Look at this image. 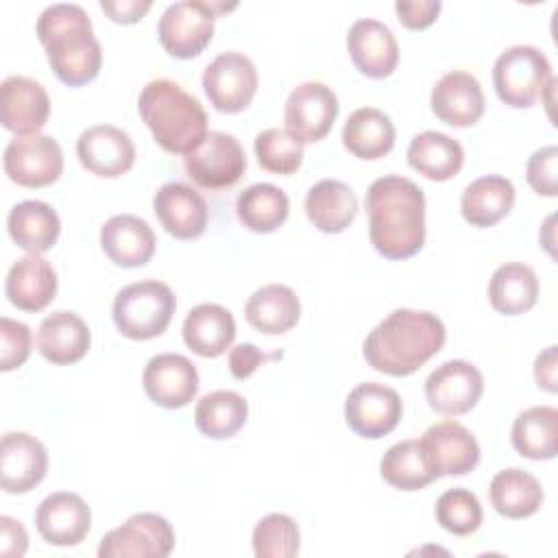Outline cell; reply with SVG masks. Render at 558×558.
Returning a JSON list of instances; mask_svg holds the SVG:
<instances>
[{
  "label": "cell",
  "mask_w": 558,
  "mask_h": 558,
  "mask_svg": "<svg viewBox=\"0 0 558 558\" xmlns=\"http://www.w3.org/2000/svg\"><path fill=\"white\" fill-rule=\"evenodd\" d=\"M183 342L201 357L222 355L235 340L233 314L218 303L192 307L183 320Z\"/></svg>",
  "instance_id": "obj_27"
},
{
  "label": "cell",
  "mask_w": 558,
  "mask_h": 558,
  "mask_svg": "<svg viewBox=\"0 0 558 558\" xmlns=\"http://www.w3.org/2000/svg\"><path fill=\"white\" fill-rule=\"evenodd\" d=\"M187 177L209 190L235 185L246 170V155L231 133L209 131L207 137L183 157Z\"/></svg>",
  "instance_id": "obj_10"
},
{
  "label": "cell",
  "mask_w": 558,
  "mask_h": 558,
  "mask_svg": "<svg viewBox=\"0 0 558 558\" xmlns=\"http://www.w3.org/2000/svg\"><path fill=\"white\" fill-rule=\"evenodd\" d=\"M92 342L87 323L68 310L48 314L37 329V351L57 366L74 364L85 357Z\"/></svg>",
  "instance_id": "obj_26"
},
{
  "label": "cell",
  "mask_w": 558,
  "mask_h": 558,
  "mask_svg": "<svg viewBox=\"0 0 558 558\" xmlns=\"http://www.w3.org/2000/svg\"><path fill=\"white\" fill-rule=\"evenodd\" d=\"M76 155L85 170L102 179H116L135 163V146L126 131L111 124H94L76 140Z\"/></svg>",
  "instance_id": "obj_16"
},
{
  "label": "cell",
  "mask_w": 558,
  "mask_h": 558,
  "mask_svg": "<svg viewBox=\"0 0 558 558\" xmlns=\"http://www.w3.org/2000/svg\"><path fill=\"white\" fill-rule=\"evenodd\" d=\"M155 233L150 225L133 214L111 216L100 229L105 255L122 268H140L155 255Z\"/></svg>",
  "instance_id": "obj_24"
},
{
  "label": "cell",
  "mask_w": 558,
  "mask_h": 558,
  "mask_svg": "<svg viewBox=\"0 0 558 558\" xmlns=\"http://www.w3.org/2000/svg\"><path fill=\"white\" fill-rule=\"evenodd\" d=\"M35 525L46 543L72 547L87 536L92 527V512L81 495L59 490L37 506Z\"/></svg>",
  "instance_id": "obj_22"
},
{
  "label": "cell",
  "mask_w": 558,
  "mask_h": 558,
  "mask_svg": "<svg viewBox=\"0 0 558 558\" xmlns=\"http://www.w3.org/2000/svg\"><path fill=\"white\" fill-rule=\"evenodd\" d=\"M445 338L447 329L436 314L399 307L366 336L364 360L384 375L405 377L434 357Z\"/></svg>",
  "instance_id": "obj_2"
},
{
  "label": "cell",
  "mask_w": 558,
  "mask_h": 558,
  "mask_svg": "<svg viewBox=\"0 0 558 558\" xmlns=\"http://www.w3.org/2000/svg\"><path fill=\"white\" fill-rule=\"evenodd\" d=\"M418 447L434 477L464 475L480 462V445L475 436L458 421H440L427 427Z\"/></svg>",
  "instance_id": "obj_14"
},
{
  "label": "cell",
  "mask_w": 558,
  "mask_h": 558,
  "mask_svg": "<svg viewBox=\"0 0 558 558\" xmlns=\"http://www.w3.org/2000/svg\"><path fill=\"white\" fill-rule=\"evenodd\" d=\"M290 211L288 194L272 183H253L235 201L238 220L253 233H272Z\"/></svg>",
  "instance_id": "obj_37"
},
{
  "label": "cell",
  "mask_w": 558,
  "mask_h": 558,
  "mask_svg": "<svg viewBox=\"0 0 558 558\" xmlns=\"http://www.w3.org/2000/svg\"><path fill=\"white\" fill-rule=\"evenodd\" d=\"M248 416L246 399L235 390H214L201 397L194 410V423L201 434L225 440L235 436Z\"/></svg>",
  "instance_id": "obj_38"
},
{
  "label": "cell",
  "mask_w": 558,
  "mask_h": 558,
  "mask_svg": "<svg viewBox=\"0 0 558 558\" xmlns=\"http://www.w3.org/2000/svg\"><path fill=\"white\" fill-rule=\"evenodd\" d=\"M142 384L148 399L166 410L187 405L198 392L196 366L179 353H157L148 360Z\"/></svg>",
  "instance_id": "obj_17"
},
{
  "label": "cell",
  "mask_w": 558,
  "mask_h": 558,
  "mask_svg": "<svg viewBox=\"0 0 558 558\" xmlns=\"http://www.w3.org/2000/svg\"><path fill=\"white\" fill-rule=\"evenodd\" d=\"M37 37L57 78L68 87L94 81L102 65V48L94 37L92 20L81 4L57 2L37 17Z\"/></svg>",
  "instance_id": "obj_3"
},
{
  "label": "cell",
  "mask_w": 558,
  "mask_h": 558,
  "mask_svg": "<svg viewBox=\"0 0 558 558\" xmlns=\"http://www.w3.org/2000/svg\"><path fill=\"white\" fill-rule=\"evenodd\" d=\"M28 534L24 525L11 517H0V554L9 558H20L26 554Z\"/></svg>",
  "instance_id": "obj_47"
},
{
  "label": "cell",
  "mask_w": 558,
  "mask_h": 558,
  "mask_svg": "<svg viewBox=\"0 0 558 558\" xmlns=\"http://www.w3.org/2000/svg\"><path fill=\"white\" fill-rule=\"evenodd\" d=\"M408 163L429 181H449L464 163V148L445 133L423 131L410 140Z\"/></svg>",
  "instance_id": "obj_32"
},
{
  "label": "cell",
  "mask_w": 558,
  "mask_h": 558,
  "mask_svg": "<svg viewBox=\"0 0 558 558\" xmlns=\"http://www.w3.org/2000/svg\"><path fill=\"white\" fill-rule=\"evenodd\" d=\"M342 144L357 159H379L395 146V124L384 111L360 107L342 126Z\"/></svg>",
  "instance_id": "obj_33"
},
{
  "label": "cell",
  "mask_w": 558,
  "mask_h": 558,
  "mask_svg": "<svg viewBox=\"0 0 558 558\" xmlns=\"http://www.w3.org/2000/svg\"><path fill=\"white\" fill-rule=\"evenodd\" d=\"M244 316L257 331L279 336L299 323L301 303L292 288L283 283H268L248 296Z\"/></svg>",
  "instance_id": "obj_31"
},
{
  "label": "cell",
  "mask_w": 558,
  "mask_h": 558,
  "mask_svg": "<svg viewBox=\"0 0 558 558\" xmlns=\"http://www.w3.org/2000/svg\"><path fill=\"white\" fill-rule=\"evenodd\" d=\"M301 534L292 517L270 512L253 530V551L257 558H292L299 554Z\"/></svg>",
  "instance_id": "obj_41"
},
{
  "label": "cell",
  "mask_w": 558,
  "mask_h": 558,
  "mask_svg": "<svg viewBox=\"0 0 558 558\" xmlns=\"http://www.w3.org/2000/svg\"><path fill=\"white\" fill-rule=\"evenodd\" d=\"M11 240L26 253L41 255L50 251L61 233L57 211L44 201H22L11 207L7 216Z\"/></svg>",
  "instance_id": "obj_29"
},
{
  "label": "cell",
  "mask_w": 558,
  "mask_h": 558,
  "mask_svg": "<svg viewBox=\"0 0 558 558\" xmlns=\"http://www.w3.org/2000/svg\"><path fill=\"white\" fill-rule=\"evenodd\" d=\"M279 355L281 353H264L253 342H242L229 351V371L235 379H248L264 362Z\"/></svg>",
  "instance_id": "obj_46"
},
{
  "label": "cell",
  "mask_w": 558,
  "mask_h": 558,
  "mask_svg": "<svg viewBox=\"0 0 558 558\" xmlns=\"http://www.w3.org/2000/svg\"><path fill=\"white\" fill-rule=\"evenodd\" d=\"M4 294L17 310H44L57 294V272L52 264L35 253L20 257L7 272Z\"/></svg>",
  "instance_id": "obj_25"
},
{
  "label": "cell",
  "mask_w": 558,
  "mask_h": 558,
  "mask_svg": "<svg viewBox=\"0 0 558 558\" xmlns=\"http://www.w3.org/2000/svg\"><path fill=\"white\" fill-rule=\"evenodd\" d=\"M137 111L155 142L172 155L192 153L209 133L198 98L170 78L148 81L137 96Z\"/></svg>",
  "instance_id": "obj_4"
},
{
  "label": "cell",
  "mask_w": 558,
  "mask_h": 558,
  "mask_svg": "<svg viewBox=\"0 0 558 558\" xmlns=\"http://www.w3.org/2000/svg\"><path fill=\"white\" fill-rule=\"evenodd\" d=\"M214 2L181 0L166 7L157 24L161 48L177 59L198 57L214 37Z\"/></svg>",
  "instance_id": "obj_7"
},
{
  "label": "cell",
  "mask_w": 558,
  "mask_h": 558,
  "mask_svg": "<svg viewBox=\"0 0 558 558\" xmlns=\"http://www.w3.org/2000/svg\"><path fill=\"white\" fill-rule=\"evenodd\" d=\"M257 163L272 174H292L303 163V144L286 129H264L255 135Z\"/></svg>",
  "instance_id": "obj_40"
},
{
  "label": "cell",
  "mask_w": 558,
  "mask_h": 558,
  "mask_svg": "<svg viewBox=\"0 0 558 558\" xmlns=\"http://www.w3.org/2000/svg\"><path fill=\"white\" fill-rule=\"evenodd\" d=\"M368 238L386 259L414 257L425 244V194L399 174H386L366 192Z\"/></svg>",
  "instance_id": "obj_1"
},
{
  "label": "cell",
  "mask_w": 558,
  "mask_h": 558,
  "mask_svg": "<svg viewBox=\"0 0 558 558\" xmlns=\"http://www.w3.org/2000/svg\"><path fill=\"white\" fill-rule=\"evenodd\" d=\"M305 214L318 231L340 233L357 216V196L344 181L323 179L307 190Z\"/></svg>",
  "instance_id": "obj_28"
},
{
  "label": "cell",
  "mask_w": 558,
  "mask_h": 558,
  "mask_svg": "<svg viewBox=\"0 0 558 558\" xmlns=\"http://www.w3.org/2000/svg\"><path fill=\"white\" fill-rule=\"evenodd\" d=\"M33 336L28 325L7 318H0V371L9 373L20 368L31 355Z\"/></svg>",
  "instance_id": "obj_43"
},
{
  "label": "cell",
  "mask_w": 558,
  "mask_h": 558,
  "mask_svg": "<svg viewBox=\"0 0 558 558\" xmlns=\"http://www.w3.org/2000/svg\"><path fill=\"white\" fill-rule=\"evenodd\" d=\"M177 310L174 292L168 283L144 279L124 286L113 299V323L131 340L161 336Z\"/></svg>",
  "instance_id": "obj_5"
},
{
  "label": "cell",
  "mask_w": 558,
  "mask_h": 558,
  "mask_svg": "<svg viewBox=\"0 0 558 558\" xmlns=\"http://www.w3.org/2000/svg\"><path fill=\"white\" fill-rule=\"evenodd\" d=\"M7 177L22 187H46L63 172V150L50 135H15L2 157Z\"/></svg>",
  "instance_id": "obj_9"
},
{
  "label": "cell",
  "mask_w": 558,
  "mask_h": 558,
  "mask_svg": "<svg viewBox=\"0 0 558 558\" xmlns=\"http://www.w3.org/2000/svg\"><path fill=\"white\" fill-rule=\"evenodd\" d=\"M538 299L536 272L521 264L508 262L499 266L488 281V301L495 312L506 316H519L530 312Z\"/></svg>",
  "instance_id": "obj_34"
},
{
  "label": "cell",
  "mask_w": 558,
  "mask_h": 558,
  "mask_svg": "<svg viewBox=\"0 0 558 558\" xmlns=\"http://www.w3.org/2000/svg\"><path fill=\"white\" fill-rule=\"evenodd\" d=\"M347 50L353 65L368 78H386L399 63V46L392 31L373 17H362L351 24Z\"/></svg>",
  "instance_id": "obj_23"
},
{
  "label": "cell",
  "mask_w": 558,
  "mask_h": 558,
  "mask_svg": "<svg viewBox=\"0 0 558 558\" xmlns=\"http://www.w3.org/2000/svg\"><path fill=\"white\" fill-rule=\"evenodd\" d=\"M174 547L170 521L157 512H137L100 538V558H166Z\"/></svg>",
  "instance_id": "obj_8"
},
{
  "label": "cell",
  "mask_w": 558,
  "mask_h": 558,
  "mask_svg": "<svg viewBox=\"0 0 558 558\" xmlns=\"http://www.w3.org/2000/svg\"><path fill=\"white\" fill-rule=\"evenodd\" d=\"M556 161L558 148L554 144L543 146L532 153L525 166V179L530 187L541 196H556L558 194V177H556Z\"/></svg>",
  "instance_id": "obj_44"
},
{
  "label": "cell",
  "mask_w": 558,
  "mask_h": 558,
  "mask_svg": "<svg viewBox=\"0 0 558 558\" xmlns=\"http://www.w3.org/2000/svg\"><path fill=\"white\" fill-rule=\"evenodd\" d=\"M150 7V0H100V9L118 24H137Z\"/></svg>",
  "instance_id": "obj_48"
},
{
  "label": "cell",
  "mask_w": 558,
  "mask_h": 558,
  "mask_svg": "<svg viewBox=\"0 0 558 558\" xmlns=\"http://www.w3.org/2000/svg\"><path fill=\"white\" fill-rule=\"evenodd\" d=\"M153 211L161 227L177 240H194L205 233L207 201L192 185L181 181L163 183L153 196Z\"/></svg>",
  "instance_id": "obj_19"
},
{
  "label": "cell",
  "mask_w": 558,
  "mask_h": 558,
  "mask_svg": "<svg viewBox=\"0 0 558 558\" xmlns=\"http://www.w3.org/2000/svg\"><path fill=\"white\" fill-rule=\"evenodd\" d=\"M429 105L440 122L464 129L480 122L486 100L480 81L471 72L451 70L432 87Z\"/></svg>",
  "instance_id": "obj_21"
},
{
  "label": "cell",
  "mask_w": 558,
  "mask_h": 558,
  "mask_svg": "<svg viewBox=\"0 0 558 558\" xmlns=\"http://www.w3.org/2000/svg\"><path fill=\"white\" fill-rule=\"evenodd\" d=\"M379 473L399 490H421L436 480L423 460L418 440H401L392 445L379 462Z\"/></svg>",
  "instance_id": "obj_39"
},
{
  "label": "cell",
  "mask_w": 558,
  "mask_h": 558,
  "mask_svg": "<svg viewBox=\"0 0 558 558\" xmlns=\"http://www.w3.org/2000/svg\"><path fill=\"white\" fill-rule=\"evenodd\" d=\"M442 9L440 0H397L395 11L405 28L423 31L432 26Z\"/></svg>",
  "instance_id": "obj_45"
},
{
  "label": "cell",
  "mask_w": 558,
  "mask_h": 558,
  "mask_svg": "<svg viewBox=\"0 0 558 558\" xmlns=\"http://www.w3.org/2000/svg\"><path fill=\"white\" fill-rule=\"evenodd\" d=\"M534 379L538 388L547 392L558 390V379H556V344H549L543 353L536 355L534 360Z\"/></svg>",
  "instance_id": "obj_49"
},
{
  "label": "cell",
  "mask_w": 558,
  "mask_h": 558,
  "mask_svg": "<svg viewBox=\"0 0 558 558\" xmlns=\"http://www.w3.org/2000/svg\"><path fill=\"white\" fill-rule=\"evenodd\" d=\"M403 414L401 397L395 388L379 381L357 384L344 401V421L362 438H381L390 434Z\"/></svg>",
  "instance_id": "obj_13"
},
{
  "label": "cell",
  "mask_w": 558,
  "mask_h": 558,
  "mask_svg": "<svg viewBox=\"0 0 558 558\" xmlns=\"http://www.w3.org/2000/svg\"><path fill=\"white\" fill-rule=\"evenodd\" d=\"M512 447L530 460H551L558 451V410L532 405L523 410L510 432Z\"/></svg>",
  "instance_id": "obj_36"
},
{
  "label": "cell",
  "mask_w": 558,
  "mask_h": 558,
  "mask_svg": "<svg viewBox=\"0 0 558 558\" xmlns=\"http://www.w3.org/2000/svg\"><path fill=\"white\" fill-rule=\"evenodd\" d=\"M50 116V98L41 83L28 76H7L0 85V122L15 135H35Z\"/></svg>",
  "instance_id": "obj_18"
},
{
  "label": "cell",
  "mask_w": 558,
  "mask_h": 558,
  "mask_svg": "<svg viewBox=\"0 0 558 558\" xmlns=\"http://www.w3.org/2000/svg\"><path fill=\"white\" fill-rule=\"evenodd\" d=\"M551 78V65L534 46H510L493 65V85L501 102L514 109L532 107Z\"/></svg>",
  "instance_id": "obj_6"
},
{
  "label": "cell",
  "mask_w": 558,
  "mask_h": 558,
  "mask_svg": "<svg viewBox=\"0 0 558 558\" xmlns=\"http://www.w3.org/2000/svg\"><path fill=\"white\" fill-rule=\"evenodd\" d=\"M484 392V377L477 366L466 360L442 362L425 381V399L429 408L445 416H460L473 410Z\"/></svg>",
  "instance_id": "obj_15"
},
{
  "label": "cell",
  "mask_w": 558,
  "mask_h": 558,
  "mask_svg": "<svg viewBox=\"0 0 558 558\" xmlns=\"http://www.w3.org/2000/svg\"><path fill=\"white\" fill-rule=\"evenodd\" d=\"M48 471V451L26 432H7L0 442V484L4 493L33 490Z\"/></svg>",
  "instance_id": "obj_20"
},
{
  "label": "cell",
  "mask_w": 558,
  "mask_h": 558,
  "mask_svg": "<svg viewBox=\"0 0 558 558\" xmlns=\"http://www.w3.org/2000/svg\"><path fill=\"white\" fill-rule=\"evenodd\" d=\"M434 514L440 527L456 536H469L482 525V504L466 488L445 490L436 501Z\"/></svg>",
  "instance_id": "obj_42"
},
{
  "label": "cell",
  "mask_w": 558,
  "mask_h": 558,
  "mask_svg": "<svg viewBox=\"0 0 558 558\" xmlns=\"http://www.w3.org/2000/svg\"><path fill=\"white\" fill-rule=\"evenodd\" d=\"M488 495L493 508L506 519L532 517L534 512H538L545 497L541 482L532 473L517 466L495 473Z\"/></svg>",
  "instance_id": "obj_35"
},
{
  "label": "cell",
  "mask_w": 558,
  "mask_h": 558,
  "mask_svg": "<svg viewBox=\"0 0 558 558\" xmlns=\"http://www.w3.org/2000/svg\"><path fill=\"white\" fill-rule=\"evenodd\" d=\"M338 98L331 87L318 81L296 85L283 107L286 131L301 144L320 142L338 118Z\"/></svg>",
  "instance_id": "obj_12"
},
{
  "label": "cell",
  "mask_w": 558,
  "mask_h": 558,
  "mask_svg": "<svg viewBox=\"0 0 558 558\" xmlns=\"http://www.w3.org/2000/svg\"><path fill=\"white\" fill-rule=\"evenodd\" d=\"M203 89L214 109L240 113L257 92V70L242 52H220L203 72Z\"/></svg>",
  "instance_id": "obj_11"
},
{
  "label": "cell",
  "mask_w": 558,
  "mask_h": 558,
  "mask_svg": "<svg viewBox=\"0 0 558 558\" xmlns=\"http://www.w3.org/2000/svg\"><path fill=\"white\" fill-rule=\"evenodd\" d=\"M514 185L510 179L499 174H486L471 181L460 198L462 218L477 227L486 229L506 218L514 205Z\"/></svg>",
  "instance_id": "obj_30"
}]
</instances>
